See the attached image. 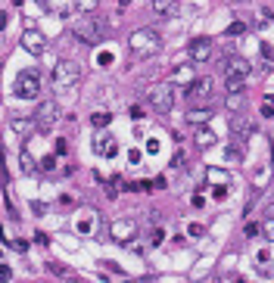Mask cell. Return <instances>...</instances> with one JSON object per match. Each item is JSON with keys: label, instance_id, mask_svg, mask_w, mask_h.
<instances>
[{"label": "cell", "instance_id": "12", "mask_svg": "<svg viewBox=\"0 0 274 283\" xmlns=\"http://www.w3.org/2000/svg\"><path fill=\"white\" fill-rule=\"evenodd\" d=\"M172 81H175V87H184V91H187V87L196 81V68H193V65H181Z\"/></svg>", "mask_w": 274, "mask_h": 283}, {"label": "cell", "instance_id": "11", "mask_svg": "<svg viewBox=\"0 0 274 283\" xmlns=\"http://www.w3.org/2000/svg\"><path fill=\"white\" fill-rule=\"evenodd\" d=\"M212 56V41L209 38H193L190 41V59L193 62H206Z\"/></svg>", "mask_w": 274, "mask_h": 283}, {"label": "cell", "instance_id": "30", "mask_svg": "<svg viewBox=\"0 0 274 283\" xmlns=\"http://www.w3.org/2000/svg\"><path fill=\"white\" fill-rule=\"evenodd\" d=\"M97 62H100V65H109V62H113V53H100Z\"/></svg>", "mask_w": 274, "mask_h": 283}, {"label": "cell", "instance_id": "15", "mask_svg": "<svg viewBox=\"0 0 274 283\" xmlns=\"http://www.w3.org/2000/svg\"><path fill=\"white\" fill-rule=\"evenodd\" d=\"M97 153H100V156H106V159H113V156L119 153L116 137H100V140H97Z\"/></svg>", "mask_w": 274, "mask_h": 283}, {"label": "cell", "instance_id": "23", "mask_svg": "<svg viewBox=\"0 0 274 283\" xmlns=\"http://www.w3.org/2000/svg\"><path fill=\"white\" fill-rule=\"evenodd\" d=\"M57 168V156H44L41 159V171H53Z\"/></svg>", "mask_w": 274, "mask_h": 283}, {"label": "cell", "instance_id": "18", "mask_svg": "<svg viewBox=\"0 0 274 283\" xmlns=\"http://www.w3.org/2000/svg\"><path fill=\"white\" fill-rule=\"evenodd\" d=\"M75 10H78L81 16H90V13L100 10V0H75Z\"/></svg>", "mask_w": 274, "mask_h": 283}, {"label": "cell", "instance_id": "9", "mask_svg": "<svg viewBox=\"0 0 274 283\" xmlns=\"http://www.w3.org/2000/svg\"><path fill=\"white\" fill-rule=\"evenodd\" d=\"M22 47L31 53V56H44V50H47V38L38 31V28H25L22 31Z\"/></svg>", "mask_w": 274, "mask_h": 283}, {"label": "cell", "instance_id": "24", "mask_svg": "<svg viewBox=\"0 0 274 283\" xmlns=\"http://www.w3.org/2000/svg\"><path fill=\"white\" fill-rule=\"evenodd\" d=\"M243 31H246L243 22H231V25H228V34H231V38H237V34H243Z\"/></svg>", "mask_w": 274, "mask_h": 283}, {"label": "cell", "instance_id": "20", "mask_svg": "<svg viewBox=\"0 0 274 283\" xmlns=\"http://www.w3.org/2000/svg\"><path fill=\"white\" fill-rule=\"evenodd\" d=\"M19 162H22V168H25L28 174L38 171V165H34V159H31V153H28V150H22V153H19Z\"/></svg>", "mask_w": 274, "mask_h": 283}, {"label": "cell", "instance_id": "21", "mask_svg": "<svg viewBox=\"0 0 274 283\" xmlns=\"http://www.w3.org/2000/svg\"><path fill=\"white\" fill-rule=\"evenodd\" d=\"M259 231H262V237H265L268 243H274V218H265Z\"/></svg>", "mask_w": 274, "mask_h": 283}, {"label": "cell", "instance_id": "5", "mask_svg": "<svg viewBox=\"0 0 274 283\" xmlns=\"http://www.w3.org/2000/svg\"><path fill=\"white\" fill-rule=\"evenodd\" d=\"M13 94L19 97V100H38V94H41V81H38V72H19V78H16V84H13Z\"/></svg>", "mask_w": 274, "mask_h": 283}, {"label": "cell", "instance_id": "29", "mask_svg": "<svg viewBox=\"0 0 274 283\" xmlns=\"http://www.w3.org/2000/svg\"><path fill=\"white\" fill-rule=\"evenodd\" d=\"M66 150H69V140H63V137H60V140H57V156H63Z\"/></svg>", "mask_w": 274, "mask_h": 283}, {"label": "cell", "instance_id": "6", "mask_svg": "<svg viewBox=\"0 0 274 283\" xmlns=\"http://www.w3.org/2000/svg\"><path fill=\"white\" fill-rule=\"evenodd\" d=\"M147 97H150V106L156 112H169L175 106V87L172 84H153Z\"/></svg>", "mask_w": 274, "mask_h": 283}, {"label": "cell", "instance_id": "27", "mask_svg": "<svg viewBox=\"0 0 274 283\" xmlns=\"http://www.w3.org/2000/svg\"><path fill=\"white\" fill-rule=\"evenodd\" d=\"M243 234H246V237H255V234H259V224H249V221H246V227H243Z\"/></svg>", "mask_w": 274, "mask_h": 283}, {"label": "cell", "instance_id": "28", "mask_svg": "<svg viewBox=\"0 0 274 283\" xmlns=\"http://www.w3.org/2000/svg\"><path fill=\"white\" fill-rule=\"evenodd\" d=\"M225 156H228V159H231V162H237V159H240V156H243V153H240V150H237V147H231V150H228V153H225Z\"/></svg>", "mask_w": 274, "mask_h": 283}, {"label": "cell", "instance_id": "2", "mask_svg": "<svg viewBox=\"0 0 274 283\" xmlns=\"http://www.w3.org/2000/svg\"><path fill=\"white\" fill-rule=\"evenodd\" d=\"M81 81V65L72 62V59H60L57 68H53V87L57 91H69V87H75Z\"/></svg>", "mask_w": 274, "mask_h": 283}, {"label": "cell", "instance_id": "8", "mask_svg": "<svg viewBox=\"0 0 274 283\" xmlns=\"http://www.w3.org/2000/svg\"><path fill=\"white\" fill-rule=\"evenodd\" d=\"M109 234H113L116 243H131L134 234H137V221H134V218H119V221H113Z\"/></svg>", "mask_w": 274, "mask_h": 283}, {"label": "cell", "instance_id": "32", "mask_svg": "<svg viewBox=\"0 0 274 283\" xmlns=\"http://www.w3.org/2000/svg\"><path fill=\"white\" fill-rule=\"evenodd\" d=\"M7 28V13H0V31Z\"/></svg>", "mask_w": 274, "mask_h": 283}, {"label": "cell", "instance_id": "10", "mask_svg": "<svg viewBox=\"0 0 274 283\" xmlns=\"http://www.w3.org/2000/svg\"><path fill=\"white\" fill-rule=\"evenodd\" d=\"M249 59H243V56H228V59H222V72L225 75H237V78H246L249 75Z\"/></svg>", "mask_w": 274, "mask_h": 283}, {"label": "cell", "instance_id": "17", "mask_svg": "<svg viewBox=\"0 0 274 283\" xmlns=\"http://www.w3.org/2000/svg\"><path fill=\"white\" fill-rule=\"evenodd\" d=\"M209 118H212V109H190V112H187V121H190V125H196V128L206 125Z\"/></svg>", "mask_w": 274, "mask_h": 283}, {"label": "cell", "instance_id": "13", "mask_svg": "<svg viewBox=\"0 0 274 283\" xmlns=\"http://www.w3.org/2000/svg\"><path fill=\"white\" fill-rule=\"evenodd\" d=\"M215 144H218L215 131H209L206 125H199V128H196V147H199V150H212Z\"/></svg>", "mask_w": 274, "mask_h": 283}, {"label": "cell", "instance_id": "26", "mask_svg": "<svg viewBox=\"0 0 274 283\" xmlns=\"http://www.w3.org/2000/svg\"><path fill=\"white\" fill-rule=\"evenodd\" d=\"M184 162H187V156H184V150H178V153H175V159H172V165H175V168H181V165H184Z\"/></svg>", "mask_w": 274, "mask_h": 283}, {"label": "cell", "instance_id": "14", "mask_svg": "<svg viewBox=\"0 0 274 283\" xmlns=\"http://www.w3.org/2000/svg\"><path fill=\"white\" fill-rule=\"evenodd\" d=\"M150 10L156 16H175L178 13V0H150Z\"/></svg>", "mask_w": 274, "mask_h": 283}, {"label": "cell", "instance_id": "7", "mask_svg": "<svg viewBox=\"0 0 274 283\" xmlns=\"http://www.w3.org/2000/svg\"><path fill=\"white\" fill-rule=\"evenodd\" d=\"M212 91H215V81L209 78V75H203V78H196L187 91H184V97L196 106V103H209L212 100Z\"/></svg>", "mask_w": 274, "mask_h": 283}, {"label": "cell", "instance_id": "19", "mask_svg": "<svg viewBox=\"0 0 274 283\" xmlns=\"http://www.w3.org/2000/svg\"><path fill=\"white\" fill-rule=\"evenodd\" d=\"M225 103H228V109H231V112H237V109H243L246 97H243V94H228V100H225Z\"/></svg>", "mask_w": 274, "mask_h": 283}, {"label": "cell", "instance_id": "25", "mask_svg": "<svg viewBox=\"0 0 274 283\" xmlns=\"http://www.w3.org/2000/svg\"><path fill=\"white\" fill-rule=\"evenodd\" d=\"M13 280V268L10 264H0V283H10Z\"/></svg>", "mask_w": 274, "mask_h": 283}, {"label": "cell", "instance_id": "1", "mask_svg": "<svg viewBox=\"0 0 274 283\" xmlns=\"http://www.w3.org/2000/svg\"><path fill=\"white\" fill-rule=\"evenodd\" d=\"M128 47H131L134 56H150V53H156L162 47V38L153 28H137L131 38H128Z\"/></svg>", "mask_w": 274, "mask_h": 283}, {"label": "cell", "instance_id": "31", "mask_svg": "<svg viewBox=\"0 0 274 283\" xmlns=\"http://www.w3.org/2000/svg\"><path fill=\"white\" fill-rule=\"evenodd\" d=\"M262 115H265V118H271V115H274V106H271V103H265V106H262Z\"/></svg>", "mask_w": 274, "mask_h": 283}, {"label": "cell", "instance_id": "22", "mask_svg": "<svg viewBox=\"0 0 274 283\" xmlns=\"http://www.w3.org/2000/svg\"><path fill=\"white\" fill-rule=\"evenodd\" d=\"M90 121H94L97 128H106L109 121H113V115H109V112H94V115H90Z\"/></svg>", "mask_w": 274, "mask_h": 283}, {"label": "cell", "instance_id": "33", "mask_svg": "<svg viewBox=\"0 0 274 283\" xmlns=\"http://www.w3.org/2000/svg\"><path fill=\"white\" fill-rule=\"evenodd\" d=\"M128 4H131V0H119V7H128Z\"/></svg>", "mask_w": 274, "mask_h": 283}, {"label": "cell", "instance_id": "4", "mask_svg": "<svg viewBox=\"0 0 274 283\" xmlns=\"http://www.w3.org/2000/svg\"><path fill=\"white\" fill-rule=\"evenodd\" d=\"M72 34H75L81 44L97 47L103 41V25H100V19H78L75 25H72Z\"/></svg>", "mask_w": 274, "mask_h": 283}, {"label": "cell", "instance_id": "16", "mask_svg": "<svg viewBox=\"0 0 274 283\" xmlns=\"http://www.w3.org/2000/svg\"><path fill=\"white\" fill-rule=\"evenodd\" d=\"M225 91H228V94H243V91H246V78L225 75Z\"/></svg>", "mask_w": 274, "mask_h": 283}, {"label": "cell", "instance_id": "3", "mask_svg": "<svg viewBox=\"0 0 274 283\" xmlns=\"http://www.w3.org/2000/svg\"><path fill=\"white\" fill-rule=\"evenodd\" d=\"M60 115H63L60 103H57V100H44V103L38 106V112L31 115V121H34V128H38V131H50V128L60 125Z\"/></svg>", "mask_w": 274, "mask_h": 283}]
</instances>
